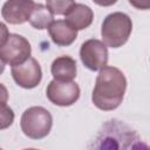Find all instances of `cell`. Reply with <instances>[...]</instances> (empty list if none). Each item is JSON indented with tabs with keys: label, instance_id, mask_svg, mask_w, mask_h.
I'll use <instances>...</instances> for the list:
<instances>
[{
	"label": "cell",
	"instance_id": "1",
	"mask_svg": "<svg viewBox=\"0 0 150 150\" xmlns=\"http://www.w3.org/2000/svg\"><path fill=\"white\" fill-rule=\"evenodd\" d=\"M125 89L127 79L122 70L116 67L107 66L98 71L91 94V101L100 110H114L122 103Z\"/></svg>",
	"mask_w": 150,
	"mask_h": 150
},
{
	"label": "cell",
	"instance_id": "2",
	"mask_svg": "<svg viewBox=\"0 0 150 150\" xmlns=\"http://www.w3.org/2000/svg\"><path fill=\"white\" fill-rule=\"evenodd\" d=\"M132 30L130 16L123 12H112L108 14L101 26L102 42L111 48L122 47L129 39Z\"/></svg>",
	"mask_w": 150,
	"mask_h": 150
},
{
	"label": "cell",
	"instance_id": "3",
	"mask_svg": "<svg viewBox=\"0 0 150 150\" xmlns=\"http://www.w3.org/2000/svg\"><path fill=\"white\" fill-rule=\"evenodd\" d=\"M134 136L135 132L124 124L110 121L96 137L94 150H128Z\"/></svg>",
	"mask_w": 150,
	"mask_h": 150
},
{
	"label": "cell",
	"instance_id": "4",
	"mask_svg": "<svg viewBox=\"0 0 150 150\" xmlns=\"http://www.w3.org/2000/svg\"><path fill=\"white\" fill-rule=\"evenodd\" d=\"M20 127L22 132L28 138L41 139L50 132L53 127V117L43 107H29L22 112Z\"/></svg>",
	"mask_w": 150,
	"mask_h": 150
},
{
	"label": "cell",
	"instance_id": "5",
	"mask_svg": "<svg viewBox=\"0 0 150 150\" xmlns=\"http://www.w3.org/2000/svg\"><path fill=\"white\" fill-rule=\"evenodd\" d=\"M32 47L29 41L20 34H9L7 41L0 47V60L12 67L21 64L30 57Z\"/></svg>",
	"mask_w": 150,
	"mask_h": 150
},
{
	"label": "cell",
	"instance_id": "6",
	"mask_svg": "<svg viewBox=\"0 0 150 150\" xmlns=\"http://www.w3.org/2000/svg\"><path fill=\"white\" fill-rule=\"evenodd\" d=\"M108 48L97 39H89L81 45L80 59L83 66L91 71H100L108 64Z\"/></svg>",
	"mask_w": 150,
	"mask_h": 150
},
{
	"label": "cell",
	"instance_id": "7",
	"mask_svg": "<svg viewBox=\"0 0 150 150\" xmlns=\"http://www.w3.org/2000/svg\"><path fill=\"white\" fill-rule=\"evenodd\" d=\"M47 98L55 105L69 107L80 97V87L76 82H62L52 80L46 89Z\"/></svg>",
	"mask_w": 150,
	"mask_h": 150
},
{
	"label": "cell",
	"instance_id": "8",
	"mask_svg": "<svg viewBox=\"0 0 150 150\" xmlns=\"http://www.w3.org/2000/svg\"><path fill=\"white\" fill-rule=\"evenodd\" d=\"M11 74L15 83L25 89H33L38 87L42 80L40 63L34 57H29L21 64L12 67Z\"/></svg>",
	"mask_w": 150,
	"mask_h": 150
},
{
	"label": "cell",
	"instance_id": "9",
	"mask_svg": "<svg viewBox=\"0 0 150 150\" xmlns=\"http://www.w3.org/2000/svg\"><path fill=\"white\" fill-rule=\"evenodd\" d=\"M34 4L32 0H8L2 5L1 15L11 25H22L28 21Z\"/></svg>",
	"mask_w": 150,
	"mask_h": 150
},
{
	"label": "cell",
	"instance_id": "10",
	"mask_svg": "<svg viewBox=\"0 0 150 150\" xmlns=\"http://www.w3.org/2000/svg\"><path fill=\"white\" fill-rule=\"evenodd\" d=\"M64 20L71 27H74L76 30H81L88 28L91 25L94 20V12L89 6L73 1L67 13L64 14Z\"/></svg>",
	"mask_w": 150,
	"mask_h": 150
},
{
	"label": "cell",
	"instance_id": "11",
	"mask_svg": "<svg viewBox=\"0 0 150 150\" xmlns=\"http://www.w3.org/2000/svg\"><path fill=\"white\" fill-rule=\"evenodd\" d=\"M52 41L60 47H68L77 39V30L66 20H55L48 27Z\"/></svg>",
	"mask_w": 150,
	"mask_h": 150
},
{
	"label": "cell",
	"instance_id": "12",
	"mask_svg": "<svg viewBox=\"0 0 150 150\" xmlns=\"http://www.w3.org/2000/svg\"><path fill=\"white\" fill-rule=\"evenodd\" d=\"M50 73L56 81L70 82L76 77L77 66L76 61L68 55L56 57L50 66Z\"/></svg>",
	"mask_w": 150,
	"mask_h": 150
},
{
	"label": "cell",
	"instance_id": "13",
	"mask_svg": "<svg viewBox=\"0 0 150 150\" xmlns=\"http://www.w3.org/2000/svg\"><path fill=\"white\" fill-rule=\"evenodd\" d=\"M54 21V15L53 13L46 7V5L35 2L34 7L29 14L28 22L30 23L32 27L35 29H47L49 25Z\"/></svg>",
	"mask_w": 150,
	"mask_h": 150
},
{
	"label": "cell",
	"instance_id": "14",
	"mask_svg": "<svg viewBox=\"0 0 150 150\" xmlns=\"http://www.w3.org/2000/svg\"><path fill=\"white\" fill-rule=\"evenodd\" d=\"M71 4L73 1L70 0H48L46 2V7L53 13V15H64Z\"/></svg>",
	"mask_w": 150,
	"mask_h": 150
},
{
	"label": "cell",
	"instance_id": "15",
	"mask_svg": "<svg viewBox=\"0 0 150 150\" xmlns=\"http://www.w3.org/2000/svg\"><path fill=\"white\" fill-rule=\"evenodd\" d=\"M14 111L13 109L5 104H0V130L9 128L14 122Z\"/></svg>",
	"mask_w": 150,
	"mask_h": 150
},
{
	"label": "cell",
	"instance_id": "16",
	"mask_svg": "<svg viewBox=\"0 0 150 150\" xmlns=\"http://www.w3.org/2000/svg\"><path fill=\"white\" fill-rule=\"evenodd\" d=\"M8 36H9V30H8L7 26L0 21V47L7 41Z\"/></svg>",
	"mask_w": 150,
	"mask_h": 150
},
{
	"label": "cell",
	"instance_id": "17",
	"mask_svg": "<svg viewBox=\"0 0 150 150\" xmlns=\"http://www.w3.org/2000/svg\"><path fill=\"white\" fill-rule=\"evenodd\" d=\"M8 101V90L7 88L0 83V104H5Z\"/></svg>",
	"mask_w": 150,
	"mask_h": 150
},
{
	"label": "cell",
	"instance_id": "18",
	"mask_svg": "<svg viewBox=\"0 0 150 150\" xmlns=\"http://www.w3.org/2000/svg\"><path fill=\"white\" fill-rule=\"evenodd\" d=\"M128 150H149V146L144 142L138 141V142L134 143L132 145H130V148Z\"/></svg>",
	"mask_w": 150,
	"mask_h": 150
},
{
	"label": "cell",
	"instance_id": "19",
	"mask_svg": "<svg viewBox=\"0 0 150 150\" xmlns=\"http://www.w3.org/2000/svg\"><path fill=\"white\" fill-rule=\"evenodd\" d=\"M4 70H5V63L0 60V75L4 73Z\"/></svg>",
	"mask_w": 150,
	"mask_h": 150
},
{
	"label": "cell",
	"instance_id": "20",
	"mask_svg": "<svg viewBox=\"0 0 150 150\" xmlns=\"http://www.w3.org/2000/svg\"><path fill=\"white\" fill-rule=\"evenodd\" d=\"M23 150H39V149H34V148H28V149H23Z\"/></svg>",
	"mask_w": 150,
	"mask_h": 150
},
{
	"label": "cell",
	"instance_id": "21",
	"mask_svg": "<svg viewBox=\"0 0 150 150\" xmlns=\"http://www.w3.org/2000/svg\"><path fill=\"white\" fill-rule=\"evenodd\" d=\"M0 150H4V149H1V148H0Z\"/></svg>",
	"mask_w": 150,
	"mask_h": 150
}]
</instances>
